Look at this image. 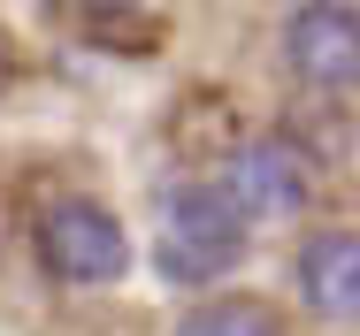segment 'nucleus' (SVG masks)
<instances>
[{"label": "nucleus", "mask_w": 360, "mask_h": 336, "mask_svg": "<svg viewBox=\"0 0 360 336\" xmlns=\"http://www.w3.org/2000/svg\"><path fill=\"white\" fill-rule=\"evenodd\" d=\"M39 260L70 290H100V283H123L131 237L100 199H46L39 206Z\"/></svg>", "instance_id": "2"}, {"label": "nucleus", "mask_w": 360, "mask_h": 336, "mask_svg": "<svg viewBox=\"0 0 360 336\" xmlns=\"http://www.w3.org/2000/svg\"><path fill=\"white\" fill-rule=\"evenodd\" d=\"M222 184H230V199L253 214V229H261V222H291L299 206L314 199V168H307V153L284 145V137H245V145L230 153Z\"/></svg>", "instance_id": "4"}, {"label": "nucleus", "mask_w": 360, "mask_h": 336, "mask_svg": "<svg viewBox=\"0 0 360 336\" xmlns=\"http://www.w3.org/2000/svg\"><path fill=\"white\" fill-rule=\"evenodd\" d=\"M291 283L322 321H360V229H314L291 253Z\"/></svg>", "instance_id": "5"}, {"label": "nucleus", "mask_w": 360, "mask_h": 336, "mask_svg": "<svg viewBox=\"0 0 360 336\" xmlns=\"http://www.w3.org/2000/svg\"><path fill=\"white\" fill-rule=\"evenodd\" d=\"M245 245H253V214L230 199L222 176L176 184L161 199V245H153V260H161L169 283H222L245 260Z\"/></svg>", "instance_id": "1"}, {"label": "nucleus", "mask_w": 360, "mask_h": 336, "mask_svg": "<svg viewBox=\"0 0 360 336\" xmlns=\"http://www.w3.org/2000/svg\"><path fill=\"white\" fill-rule=\"evenodd\" d=\"M176 336H276V314L253 298H207L176 321Z\"/></svg>", "instance_id": "6"}, {"label": "nucleus", "mask_w": 360, "mask_h": 336, "mask_svg": "<svg viewBox=\"0 0 360 336\" xmlns=\"http://www.w3.org/2000/svg\"><path fill=\"white\" fill-rule=\"evenodd\" d=\"M284 62L314 92H360V8L353 0H299L284 23Z\"/></svg>", "instance_id": "3"}]
</instances>
